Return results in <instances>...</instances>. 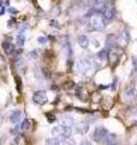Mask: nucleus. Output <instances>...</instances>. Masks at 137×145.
<instances>
[{"mask_svg": "<svg viewBox=\"0 0 137 145\" xmlns=\"http://www.w3.org/2000/svg\"><path fill=\"white\" fill-rule=\"evenodd\" d=\"M118 44V36H117L115 34H109L107 36V39H106V48H114L115 45Z\"/></svg>", "mask_w": 137, "mask_h": 145, "instance_id": "0eeeda50", "label": "nucleus"}, {"mask_svg": "<svg viewBox=\"0 0 137 145\" xmlns=\"http://www.w3.org/2000/svg\"><path fill=\"white\" fill-rule=\"evenodd\" d=\"M16 44L19 46V47H22L24 44H25V35L24 34H18L17 35V38H16Z\"/></svg>", "mask_w": 137, "mask_h": 145, "instance_id": "a211bd4d", "label": "nucleus"}, {"mask_svg": "<svg viewBox=\"0 0 137 145\" xmlns=\"http://www.w3.org/2000/svg\"><path fill=\"white\" fill-rule=\"evenodd\" d=\"M46 116H47V119H48V122H51V123H52V122H54V121H55V116H54V115H52V114H49V113H48V114H46Z\"/></svg>", "mask_w": 137, "mask_h": 145, "instance_id": "393cba45", "label": "nucleus"}, {"mask_svg": "<svg viewBox=\"0 0 137 145\" xmlns=\"http://www.w3.org/2000/svg\"><path fill=\"white\" fill-rule=\"evenodd\" d=\"M104 143H105L106 145H115V144H117V137H115L114 134H109V133H108V135L105 138Z\"/></svg>", "mask_w": 137, "mask_h": 145, "instance_id": "2eb2a0df", "label": "nucleus"}, {"mask_svg": "<svg viewBox=\"0 0 137 145\" xmlns=\"http://www.w3.org/2000/svg\"><path fill=\"white\" fill-rule=\"evenodd\" d=\"M0 145H1V141H0Z\"/></svg>", "mask_w": 137, "mask_h": 145, "instance_id": "c9c22d12", "label": "nucleus"}, {"mask_svg": "<svg viewBox=\"0 0 137 145\" xmlns=\"http://www.w3.org/2000/svg\"><path fill=\"white\" fill-rule=\"evenodd\" d=\"M6 11V5H3V3H0V16H3Z\"/></svg>", "mask_w": 137, "mask_h": 145, "instance_id": "a878e982", "label": "nucleus"}, {"mask_svg": "<svg viewBox=\"0 0 137 145\" xmlns=\"http://www.w3.org/2000/svg\"><path fill=\"white\" fill-rule=\"evenodd\" d=\"M102 15H104V17L106 18L107 21H112L113 18L115 17V10H114V7L111 5V4H106L105 5V9H104V11H102Z\"/></svg>", "mask_w": 137, "mask_h": 145, "instance_id": "39448f33", "label": "nucleus"}, {"mask_svg": "<svg viewBox=\"0 0 137 145\" xmlns=\"http://www.w3.org/2000/svg\"><path fill=\"white\" fill-rule=\"evenodd\" d=\"M3 50H4V52L6 53V54H12L13 52H14V45L13 44H11V42H9V41H4L3 42Z\"/></svg>", "mask_w": 137, "mask_h": 145, "instance_id": "f8f14e48", "label": "nucleus"}, {"mask_svg": "<svg viewBox=\"0 0 137 145\" xmlns=\"http://www.w3.org/2000/svg\"><path fill=\"white\" fill-rule=\"evenodd\" d=\"M129 41H130V34L128 33L126 29L122 30V33H120L119 36H118V44H119L120 46H126V45L129 44Z\"/></svg>", "mask_w": 137, "mask_h": 145, "instance_id": "423d86ee", "label": "nucleus"}, {"mask_svg": "<svg viewBox=\"0 0 137 145\" xmlns=\"http://www.w3.org/2000/svg\"><path fill=\"white\" fill-rule=\"evenodd\" d=\"M22 54V50H17V52H16V56H21Z\"/></svg>", "mask_w": 137, "mask_h": 145, "instance_id": "473e14b6", "label": "nucleus"}, {"mask_svg": "<svg viewBox=\"0 0 137 145\" xmlns=\"http://www.w3.org/2000/svg\"><path fill=\"white\" fill-rule=\"evenodd\" d=\"M75 124V120L73 117L69 116V115H64L61 117V126H67V127H72Z\"/></svg>", "mask_w": 137, "mask_h": 145, "instance_id": "ddd939ff", "label": "nucleus"}, {"mask_svg": "<svg viewBox=\"0 0 137 145\" xmlns=\"http://www.w3.org/2000/svg\"><path fill=\"white\" fill-rule=\"evenodd\" d=\"M96 56L99 57V58H101L102 61H105L106 58H108V50H107L106 47H105V48H102V50H100V51H99V53H97Z\"/></svg>", "mask_w": 137, "mask_h": 145, "instance_id": "6ab92c4d", "label": "nucleus"}, {"mask_svg": "<svg viewBox=\"0 0 137 145\" xmlns=\"http://www.w3.org/2000/svg\"><path fill=\"white\" fill-rule=\"evenodd\" d=\"M91 61H89L88 58H82L78 63V70H80L81 74H87L88 71H90L91 69Z\"/></svg>", "mask_w": 137, "mask_h": 145, "instance_id": "20e7f679", "label": "nucleus"}, {"mask_svg": "<svg viewBox=\"0 0 137 145\" xmlns=\"http://www.w3.org/2000/svg\"><path fill=\"white\" fill-rule=\"evenodd\" d=\"M89 145H91V144H89Z\"/></svg>", "mask_w": 137, "mask_h": 145, "instance_id": "e433bc0d", "label": "nucleus"}, {"mask_svg": "<svg viewBox=\"0 0 137 145\" xmlns=\"http://www.w3.org/2000/svg\"><path fill=\"white\" fill-rule=\"evenodd\" d=\"M9 12H10V13H12V15H14V13H17L18 11H17L16 9H13V7H10V9H9Z\"/></svg>", "mask_w": 137, "mask_h": 145, "instance_id": "c85d7f7f", "label": "nucleus"}, {"mask_svg": "<svg viewBox=\"0 0 137 145\" xmlns=\"http://www.w3.org/2000/svg\"><path fill=\"white\" fill-rule=\"evenodd\" d=\"M102 64H104V61H102L101 58H99L97 56L93 57V59H91V65H93L95 69H100V68L102 67Z\"/></svg>", "mask_w": 137, "mask_h": 145, "instance_id": "4468645a", "label": "nucleus"}, {"mask_svg": "<svg viewBox=\"0 0 137 145\" xmlns=\"http://www.w3.org/2000/svg\"><path fill=\"white\" fill-rule=\"evenodd\" d=\"M75 129L77 131V133H80V134H85V133H88L89 126L87 123H84V122H80V123L75 124Z\"/></svg>", "mask_w": 137, "mask_h": 145, "instance_id": "9d476101", "label": "nucleus"}, {"mask_svg": "<svg viewBox=\"0 0 137 145\" xmlns=\"http://www.w3.org/2000/svg\"><path fill=\"white\" fill-rule=\"evenodd\" d=\"M78 44H80L81 47L87 48L88 45H89V40H88V38L85 35H80V36H78Z\"/></svg>", "mask_w": 137, "mask_h": 145, "instance_id": "dca6fc26", "label": "nucleus"}, {"mask_svg": "<svg viewBox=\"0 0 137 145\" xmlns=\"http://www.w3.org/2000/svg\"><path fill=\"white\" fill-rule=\"evenodd\" d=\"M106 18L104 17L102 13H99V12H95L90 16V21H89V24L91 27V29L94 30H104L106 28Z\"/></svg>", "mask_w": 137, "mask_h": 145, "instance_id": "f257e3e1", "label": "nucleus"}, {"mask_svg": "<svg viewBox=\"0 0 137 145\" xmlns=\"http://www.w3.org/2000/svg\"><path fill=\"white\" fill-rule=\"evenodd\" d=\"M63 129H64V126H55V127H53V128H52L51 133H52L53 137L59 138V139L63 140Z\"/></svg>", "mask_w": 137, "mask_h": 145, "instance_id": "9b49d317", "label": "nucleus"}, {"mask_svg": "<svg viewBox=\"0 0 137 145\" xmlns=\"http://www.w3.org/2000/svg\"><path fill=\"white\" fill-rule=\"evenodd\" d=\"M89 144H90V143H89L88 140H85V139H84V140H82V141H81V144H80V145H89Z\"/></svg>", "mask_w": 137, "mask_h": 145, "instance_id": "2f4dec72", "label": "nucleus"}, {"mask_svg": "<svg viewBox=\"0 0 137 145\" xmlns=\"http://www.w3.org/2000/svg\"><path fill=\"white\" fill-rule=\"evenodd\" d=\"M19 141H21V135H17V137L14 138V143H16V144H18Z\"/></svg>", "mask_w": 137, "mask_h": 145, "instance_id": "7c9ffc66", "label": "nucleus"}, {"mask_svg": "<svg viewBox=\"0 0 137 145\" xmlns=\"http://www.w3.org/2000/svg\"><path fill=\"white\" fill-rule=\"evenodd\" d=\"M51 27H52V28H54V27H55V28H58L59 26H58V22H57V21L52 20V21H51Z\"/></svg>", "mask_w": 137, "mask_h": 145, "instance_id": "bb28decb", "label": "nucleus"}, {"mask_svg": "<svg viewBox=\"0 0 137 145\" xmlns=\"http://www.w3.org/2000/svg\"><path fill=\"white\" fill-rule=\"evenodd\" d=\"M135 92H136V96H137V83H136V88H135Z\"/></svg>", "mask_w": 137, "mask_h": 145, "instance_id": "f704fd0d", "label": "nucleus"}, {"mask_svg": "<svg viewBox=\"0 0 137 145\" xmlns=\"http://www.w3.org/2000/svg\"><path fill=\"white\" fill-rule=\"evenodd\" d=\"M135 94H136L135 88H133L132 86H128L126 89H125V96H126V98H128V99H131V98L135 97Z\"/></svg>", "mask_w": 137, "mask_h": 145, "instance_id": "f3484780", "label": "nucleus"}, {"mask_svg": "<svg viewBox=\"0 0 137 145\" xmlns=\"http://www.w3.org/2000/svg\"><path fill=\"white\" fill-rule=\"evenodd\" d=\"M30 57L31 58H37L38 57V50H33L30 52Z\"/></svg>", "mask_w": 137, "mask_h": 145, "instance_id": "b1692460", "label": "nucleus"}, {"mask_svg": "<svg viewBox=\"0 0 137 145\" xmlns=\"http://www.w3.org/2000/svg\"><path fill=\"white\" fill-rule=\"evenodd\" d=\"M108 135V131L105 128V127L100 126V127H96L94 133H93V139L97 143H100V141H104L105 138Z\"/></svg>", "mask_w": 137, "mask_h": 145, "instance_id": "7ed1b4c3", "label": "nucleus"}, {"mask_svg": "<svg viewBox=\"0 0 137 145\" xmlns=\"http://www.w3.org/2000/svg\"><path fill=\"white\" fill-rule=\"evenodd\" d=\"M17 83H18L17 89H18V92H21V80H19V78H17Z\"/></svg>", "mask_w": 137, "mask_h": 145, "instance_id": "c756f323", "label": "nucleus"}, {"mask_svg": "<svg viewBox=\"0 0 137 145\" xmlns=\"http://www.w3.org/2000/svg\"><path fill=\"white\" fill-rule=\"evenodd\" d=\"M22 120V111L21 110H13L10 115V121L13 124H18Z\"/></svg>", "mask_w": 137, "mask_h": 145, "instance_id": "1a4fd4ad", "label": "nucleus"}, {"mask_svg": "<svg viewBox=\"0 0 137 145\" xmlns=\"http://www.w3.org/2000/svg\"><path fill=\"white\" fill-rule=\"evenodd\" d=\"M46 145H61V140H59V138L54 137L53 139H47Z\"/></svg>", "mask_w": 137, "mask_h": 145, "instance_id": "412c9836", "label": "nucleus"}, {"mask_svg": "<svg viewBox=\"0 0 137 145\" xmlns=\"http://www.w3.org/2000/svg\"><path fill=\"white\" fill-rule=\"evenodd\" d=\"M1 122H3V115L0 114V123H1Z\"/></svg>", "mask_w": 137, "mask_h": 145, "instance_id": "72a5a7b5", "label": "nucleus"}, {"mask_svg": "<svg viewBox=\"0 0 137 145\" xmlns=\"http://www.w3.org/2000/svg\"><path fill=\"white\" fill-rule=\"evenodd\" d=\"M133 74L137 75V59H135V63H133Z\"/></svg>", "mask_w": 137, "mask_h": 145, "instance_id": "cd10ccee", "label": "nucleus"}, {"mask_svg": "<svg viewBox=\"0 0 137 145\" xmlns=\"http://www.w3.org/2000/svg\"><path fill=\"white\" fill-rule=\"evenodd\" d=\"M47 38L46 36H40V38H37V42L38 44H41V45H45V44H47Z\"/></svg>", "mask_w": 137, "mask_h": 145, "instance_id": "4be33fe9", "label": "nucleus"}, {"mask_svg": "<svg viewBox=\"0 0 137 145\" xmlns=\"http://www.w3.org/2000/svg\"><path fill=\"white\" fill-rule=\"evenodd\" d=\"M30 127H31V121H30L29 119H25V120L22 122V124H21V129H22V131H29Z\"/></svg>", "mask_w": 137, "mask_h": 145, "instance_id": "aec40b11", "label": "nucleus"}, {"mask_svg": "<svg viewBox=\"0 0 137 145\" xmlns=\"http://www.w3.org/2000/svg\"><path fill=\"white\" fill-rule=\"evenodd\" d=\"M61 145H75V141L73 140H69V139H63Z\"/></svg>", "mask_w": 137, "mask_h": 145, "instance_id": "5701e85b", "label": "nucleus"}, {"mask_svg": "<svg viewBox=\"0 0 137 145\" xmlns=\"http://www.w3.org/2000/svg\"><path fill=\"white\" fill-rule=\"evenodd\" d=\"M33 102L37 105H45L47 102H48V97H47V93L46 91H35L33 93Z\"/></svg>", "mask_w": 137, "mask_h": 145, "instance_id": "f03ea898", "label": "nucleus"}, {"mask_svg": "<svg viewBox=\"0 0 137 145\" xmlns=\"http://www.w3.org/2000/svg\"><path fill=\"white\" fill-rule=\"evenodd\" d=\"M108 61L113 65H115L117 63L119 62V53L117 52L115 48H112L111 51H108Z\"/></svg>", "mask_w": 137, "mask_h": 145, "instance_id": "6e6552de", "label": "nucleus"}]
</instances>
